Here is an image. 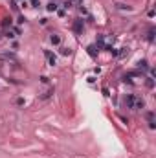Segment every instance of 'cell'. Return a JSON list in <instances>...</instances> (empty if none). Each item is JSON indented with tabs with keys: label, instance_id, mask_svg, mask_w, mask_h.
<instances>
[{
	"label": "cell",
	"instance_id": "6da1fadb",
	"mask_svg": "<svg viewBox=\"0 0 156 158\" xmlns=\"http://www.w3.org/2000/svg\"><path fill=\"white\" fill-rule=\"evenodd\" d=\"M72 28H73V31H76L77 35H83V31H85V20L83 18H76Z\"/></svg>",
	"mask_w": 156,
	"mask_h": 158
},
{
	"label": "cell",
	"instance_id": "7a4b0ae2",
	"mask_svg": "<svg viewBox=\"0 0 156 158\" xmlns=\"http://www.w3.org/2000/svg\"><path fill=\"white\" fill-rule=\"evenodd\" d=\"M44 57L48 61V66H55L57 64V55L52 50H44Z\"/></svg>",
	"mask_w": 156,
	"mask_h": 158
},
{
	"label": "cell",
	"instance_id": "3957f363",
	"mask_svg": "<svg viewBox=\"0 0 156 158\" xmlns=\"http://www.w3.org/2000/svg\"><path fill=\"white\" fill-rule=\"evenodd\" d=\"M136 99H138V96H134V94H127V98H125V105H127V108H132V111H134Z\"/></svg>",
	"mask_w": 156,
	"mask_h": 158
},
{
	"label": "cell",
	"instance_id": "277c9868",
	"mask_svg": "<svg viewBox=\"0 0 156 158\" xmlns=\"http://www.w3.org/2000/svg\"><path fill=\"white\" fill-rule=\"evenodd\" d=\"M145 118H147V123H149V129L154 130L156 129V120H154V112H147L145 114Z\"/></svg>",
	"mask_w": 156,
	"mask_h": 158
},
{
	"label": "cell",
	"instance_id": "5b68a950",
	"mask_svg": "<svg viewBox=\"0 0 156 158\" xmlns=\"http://www.w3.org/2000/svg\"><path fill=\"white\" fill-rule=\"evenodd\" d=\"M140 75H141L140 72H128V74H125L121 79H123L125 83H131V81H132V77H140Z\"/></svg>",
	"mask_w": 156,
	"mask_h": 158
},
{
	"label": "cell",
	"instance_id": "8992f818",
	"mask_svg": "<svg viewBox=\"0 0 156 158\" xmlns=\"http://www.w3.org/2000/svg\"><path fill=\"white\" fill-rule=\"evenodd\" d=\"M86 52H88V55L90 57H97V53H99V48L96 46V44H90L86 48Z\"/></svg>",
	"mask_w": 156,
	"mask_h": 158
},
{
	"label": "cell",
	"instance_id": "52a82bcc",
	"mask_svg": "<svg viewBox=\"0 0 156 158\" xmlns=\"http://www.w3.org/2000/svg\"><path fill=\"white\" fill-rule=\"evenodd\" d=\"M50 43H52L53 46H59V44H61V35H57V33H52V35H50Z\"/></svg>",
	"mask_w": 156,
	"mask_h": 158
},
{
	"label": "cell",
	"instance_id": "ba28073f",
	"mask_svg": "<svg viewBox=\"0 0 156 158\" xmlns=\"http://www.w3.org/2000/svg\"><path fill=\"white\" fill-rule=\"evenodd\" d=\"M57 9H59V6H57L55 0H52V2H50L48 6H46V11H50V13H55Z\"/></svg>",
	"mask_w": 156,
	"mask_h": 158
},
{
	"label": "cell",
	"instance_id": "9c48e42d",
	"mask_svg": "<svg viewBox=\"0 0 156 158\" xmlns=\"http://www.w3.org/2000/svg\"><path fill=\"white\" fill-rule=\"evenodd\" d=\"M11 26H13V18H11V17H6V18H2V28H4V30L11 28Z\"/></svg>",
	"mask_w": 156,
	"mask_h": 158
},
{
	"label": "cell",
	"instance_id": "30bf717a",
	"mask_svg": "<svg viewBox=\"0 0 156 158\" xmlns=\"http://www.w3.org/2000/svg\"><path fill=\"white\" fill-rule=\"evenodd\" d=\"M53 94H55V88L52 86V88H48V90H46V92H44L42 96H40V99H48V98H52Z\"/></svg>",
	"mask_w": 156,
	"mask_h": 158
},
{
	"label": "cell",
	"instance_id": "8fae6325",
	"mask_svg": "<svg viewBox=\"0 0 156 158\" xmlns=\"http://www.w3.org/2000/svg\"><path fill=\"white\" fill-rule=\"evenodd\" d=\"M141 108H145V101L141 99V98H138L136 99V105H134V111H141Z\"/></svg>",
	"mask_w": 156,
	"mask_h": 158
},
{
	"label": "cell",
	"instance_id": "7c38bea8",
	"mask_svg": "<svg viewBox=\"0 0 156 158\" xmlns=\"http://www.w3.org/2000/svg\"><path fill=\"white\" fill-rule=\"evenodd\" d=\"M154 33H156V30L154 28H149V31H147V40H149V43H152V40H154Z\"/></svg>",
	"mask_w": 156,
	"mask_h": 158
},
{
	"label": "cell",
	"instance_id": "4fadbf2b",
	"mask_svg": "<svg viewBox=\"0 0 156 158\" xmlns=\"http://www.w3.org/2000/svg\"><path fill=\"white\" fill-rule=\"evenodd\" d=\"M116 8H118V9H121V11H132V8H131V6L121 4V2H118V4H116Z\"/></svg>",
	"mask_w": 156,
	"mask_h": 158
},
{
	"label": "cell",
	"instance_id": "5bb4252c",
	"mask_svg": "<svg viewBox=\"0 0 156 158\" xmlns=\"http://www.w3.org/2000/svg\"><path fill=\"white\" fill-rule=\"evenodd\" d=\"M138 68H141V70H149V63H147V59L138 61Z\"/></svg>",
	"mask_w": 156,
	"mask_h": 158
},
{
	"label": "cell",
	"instance_id": "9a60e30c",
	"mask_svg": "<svg viewBox=\"0 0 156 158\" xmlns=\"http://www.w3.org/2000/svg\"><path fill=\"white\" fill-rule=\"evenodd\" d=\"M125 55H128V48H119V52H118V55H116V57L123 59Z\"/></svg>",
	"mask_w": 156,
	"mask_h": 158
},
{
	"label": "cell",
	"instance_id": "2e32d148",
	"mask_svg": "<svg viewBox=\"0 0 156 158\" xmlns=\"http://www.w3.org/2000/svg\"><path fill=\"white\" fill-rule=\"evenodd\" d=\"M59 52H61V55H70V53H72V50H70V48H66V46L59 48Z\"/></svg>",
	"mask_w": 156,
	"mask_h": 158
},
{
	"label": "cell",
	"instance_id": "e0dca14e",
	"mask_svg": "<svg viewBox=\"0 0 156 158\" xmlns=\"http://www.w3.org/2000/svg\"><path fill=\"white\" fill-rule=\"evenodd\" d=\"M40 6H42V4H40V0H30V8H40Z\"/></svg>",
	"mask_w": 156,
	"mask_h": 158
},
{
	"label": "cell",
	"instance_id": "ac0fdd59",
	"mask_svg": "<svg viewBox=\"0 0 156 158\" xmlns=\"http://www.w3.org/2000/svg\"><path fill=\"white\" fill-rule=\"evenodd\" d=\"M6 37H8V39H15V31H13L11 28H9V30H6Z\"/></svg>",
	"mask_w": 156,
	"mask_h": 158
},
{
	"label": "cell",
	"instance_id": "d6986e66",
	"mask_svg": "<svg viewBox=\"0 0 156 158\" xmlns=\"http://www.w3.org/2000/svg\"><path fill=\"white\" fill-rule=\"evenodd\" d=\"M40 83L48 85V83H50V77H48V75H40Z\"/></svg>",
	"mask_w": 156,
	"mask_h": 158
},
{
	"label": "cell",
	"instance_id": "ffe728a7",
	"mask_svg": "<svg viewBox=\"0 0 156 158\" xmlns=\"http://www.w3.org/2000/svg\"><path fill=\"white\" fill-rule=\"evenodd\" d=\"M70 6H72V2H68V0H66V2H63V9H64V11L70 9Z\"/></svg>",
	"mask_w": 156,
	"mask_h": 158
},
{
	"label": "cell",
	"instance_id": "44dd1931",
	"mask_svg": "<svg viewBox=\"0 0 156 158\" xmlns=\"http://www.w3.org/2000/svg\"><path fill=\"white\" fill-rule=\"evenodd\" d=\"M147 86H149V88H152V86H154V81H152V77H147Z\"/></svg>",
	"mask_w": 156,
	"mask_h": 158
},
{
	"label": "cell",
	"instance_id": "7402d4cb",
	"mask_svg": "<svg viewBox=\"0 0 156 158\" xmlns=\"http://www.w3.org/2000/svg\"><path fill=\"white\" fill-rule=\"evenodd\" d=\"M2 57H4V59H15V55H13V53H4Z\"/></svg>",
	"mask_w": 156,
	"mask_h": 158
},
{
	"label": "cell",
	"instance_id": "603a6c76",
	"mask_svg": "<svg viewBox=\"0 0 156 158\" xmlns=\"http://www.w3.org/2000/svg\"><path fill=\"white\" fill-rule=\"evenodd\" d=\"M24 103H26L24 98H18V99H17V105H24Z\"/></svg>",
	"mask_w": 156,
	"mask_h": 158
},
{
	"label": "cell",
	"instance_id": "cb8c5ba5",
	"mask_svg": "<svg viewBox=\"0 0 156 158\" xmlns=\"http://www.w3.org/2000/svg\"><path fill=\"white\" fill-rule=\"evenodd\" d=\"M17 22H18V24H24V22H26V18H24L22 15H20V17H18V20H17Z\"/></svg>",
	"mask_w": 156,
	"mask_h": 158
},
{
	"label": "cell",
	"instance_id": "d4e9b609",
	"mask_svg": "<svg viewBox=\"0 0 156 158\" xmlns=\"http://www.w3.org/2000/svg\"><path fill=\"white\" fill-rule=\"evenodd\" d=\"M57 13H59V17H64V15H66L64 9H57Z\"/></svg>",
	"mask_w": 156,
	"mask_h": 158
},
{
	"label": "cell",
	"instance_id": "484cf974",
	"mask_svg": "<svg viewBox=\"0 0 156 158\" xmlns=\"http://www.w3.org/2000/svg\"><path fill=\"white\" fill-rule=\"evenodd\" d=\"M68 2H72V4H79V2H83V0H68Z\"/></svg>",
	"mask_w": 156,
	"mask_h": 158
}]
</instances>
